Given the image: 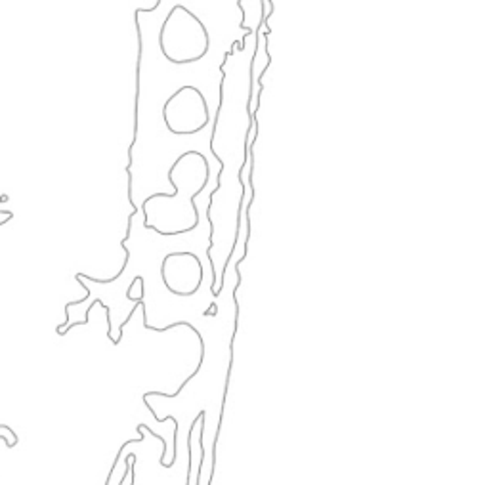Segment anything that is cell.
<instances>
[{
  "label": "cell",
  "mask_w": 489,
  "mask_h": 485,
  "mask_svg": "<svg viewBox=\"0 0 489 485\" xmlns=\"http://www.w3.org/2000/svg\"><path fill=\"white\" fill-rule=\"evenodd\" d=\"M174 193H153L142 203L143 226L160 235H180L199 226L195 197L211 180V165L203 153L184 151L169 168Z\"/></svg>",
  "instance_id": "6da1fadb"
},
{
  "label": "cell",
  "mask_w": 489,
  "mask_h": 485,
  "mask_svg": "<svg viewBox=\"0 0 489 485\" xmlns=\"http://www.w3.org/2000/svg\"><path fill=\"white\" fill-rule=\"evenodd\" d=\"M159 48L165 60L174 65L195 63L211 50V35L197 14L184 4H176L160 25Z\"/></svg>",
  "instance_id": "7a4b0ae2"
},
{
  "label": "cell",
  "mask_w": 489,
  "mask_h": 485,
  "mask_svg": "<svg viewBox=\"0 0 489 485\" xmlns=\"http://www.w3.org/2000/svg\"><path fill=\"white\" fill-rule=\"evenodd\" d=\"M163 123L174 136H193L211 123V111L203 92L186 84L172 92L163 106Z\"/></svg>",
  "instance_id": "3957f363"
},
{
  "label": "cell",
  "mask_w": 489,
  "mask_h": 485,
  "mask_svg": "<svg viewBox=\"0 0 489 485\" xmlns=\"http://www.w3.org/2000/svg\"><path fill=\"white\" fill-rule=\"evenodd\" d=\"M160 275L170 292L189 296L203 283V264L193 252H170L160 264Z\"/></svg>",
  "instance_id": "277c9868"
}]
</instances>
